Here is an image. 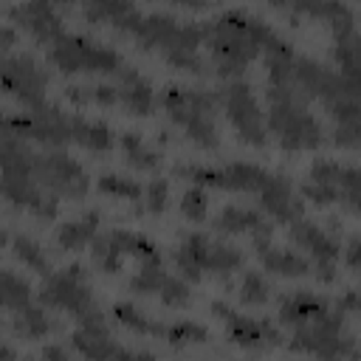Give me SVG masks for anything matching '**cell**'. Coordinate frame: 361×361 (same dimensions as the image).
I'll use <instances>...</instances> for the list:
<instances>
[{
	"mask_svg": "<svg viewBox=\"0 0 361 361\" xmlns=\"http://www.w3.org/2000/svg\"><path fill=\"white\" fill-rule=\"evenodd\" d=\"M209 48V59L220 76H243L245 68L265 51L282 42L274 28H268L262 20L243 14V11H226L217 20L206 25L203 37Z\"/></svg>",
	"mask_w": 361,
	"mask_h": 361,
	"instance_id": "6da1fadb",
	"label": "cell"
},
{
	"mask_svg": "<svg viewBox=\"0 0 361 361\" xmlns=\"http://www.w3.org/2000/svg\"><path fill=\"white\" fill-rule=\"evenodd\" d=\"M265 99H268L265 130L279 141L282 149L302 152V149H316L324 141V130L307 107L310 99L293 82L268 85Z\"/></svg>",
	"mask_w": 361,
	"mask_h": 361,
	"instance_id": "7a4b0ae2",
	"label": "cell"
},
{
	"mask_svg": "<svg viewBox=\"0 0 361 361\" xmlns=\"http://www.w3.org/2000/svg\"><path fill=\"white\" fill-rule=\"evenodd\" d=\"M130 37L144 51H158L172 68L203 73L200 45L206 37V25L178 23L172 14H141Z\"/></svg>",
	"mask_w": 361,
	"mask_h": 361,
	"instance_id": "3957f363",
	"label": "cell"
},
{
	"mask_svg": "<svg viewBox=\"0 0 361 361\" xmlns=\"http://www.w3.org/2000/svg\"><path fill=\"white\" fill-rule=\"evenodd\" d=\"M158 102L166 110V116L189 135L192 144H197L200 149H217L220 135H217V96L214 93L169 85L164 87Z\"/></svg>",
	"mask_w": 361,
	"mask_h": 361,
	"instance_id": "277c9868",
	"label": "cell"
},
{
	"mask_svg": "<svg viewBox=\"0 0 361 361\" xmlns=\"http://www.w3.org/2000/svg\"><path fill=\"white\" fill-rule=\"evenodd\" d=\"M172 259H175V268L180 271V276L186 282H200L206 274H212L217 279H228L234 271L243 268L245 257L240 248L217 243L203 231H189L175 245Z\"/></svg>",
	"mask_w": 361,
	"mask_h": 361,
	"instance_id": "5b68a950",
	"label": "cell"
},
{
	"mask_svg": "<svg viewBox=\"0 0 361 361\" xmlns=\"http://www.w3.org/2000/svg\"><path fill=\"white\" fill-rule=\"evenodd\" d=\"M39 305L73 316L76 324L104 319V313L99 310V305L93 299V288H90L87 271L79 262L68 265L62 271H51L45 276V285L39 290Z\"/></svg>",
	"mask_w": 361,
	"mask_h": 361,
	"instance_id": "8992f818",
	"label": "cell"
},
{
	"mask_svg": "<svg viewBox=\"0 0 361 361\" xmlns=\"http://www.w3.org/2000/svg\"><path fill=\"white\" fill-rule=\"evenodd\" d=\"M48 59L62 73H110V76H116L124 68V59L113 48H104L87 37L65 34V31L48 45Z\"/></svg>",
	"mask_w": 361,
	"mask_h": 361,
	"instance_id": "52a82bcc",
	"label": "cell"
},
{
	"mask_svg": "<svg viewBox=\"0 0 361 361\" xmlns=\"http://www.w3.org/2000/svg\"><path fill=\"white\" fill-rule=\"evenodd\" d=\"M290 350L322 355V358H338V355H355V338L347 327V316L333 305L322 319L290 330Z\"/></svg>",
	"mask_w": 361,
	"mask_h": 361,
	"instance_id": "ba28073f",
	"label": "cell"
},
{
	"mask_svg": "<svg viewBox=\"0 0 361 361\" xmlns=\"http://www.w3.org/2000/svg\"><path fill=\"white\" fill-rule=\"evenodd\" d=\"M48 73L31 54H8L0 56V90L20 102L25 110H42L48 102L45 96Z\"/></svg>",
	"mask_w": 361,
	"mask_h": 361,
	"instance_id": "9c48e42d",
	"label": "cell"
},
{
	"mask_svg": "<svg viewBox=\"0 0 361 361\" xmlns=\"http://www.w3.org/2000/svg\"><path fill=\"white\" fill-rule=\"evenodd\" d=\"M90 251H93V262L104 274H118L121 265H124V259H135L138 265H158V262H164L155 243H149L141 234L121 231V228L96 234Z\"/></svg>",
	"mask_w": 361,
	"mask_h": 361,
	"instance_id": "30bf717a",
	"label": "cell"
},
{
	"mask_svg": "<svg viewBox=\"0 0 361 361\" xmlns=\"http://www.w3.org/2000/svg\"><path fill=\"white\" fill-rule=\"evenodd\" d=\"M175 175L186 178L189 183L197 186H214V189H226V192H248L257 195L265 180L271 178L268 169L257 166V164H245V161H234L226 166H200V164H183L175 166Z\"/></svg>",
	"mask_w": 361,
	"mask_h": 361,
	"instance_id": "8fae6325",
	"label": "cell"
},
{
	"mask_svg": "<svg viewBox=\"0 0 361 361\" xmlns=\"http://www.w3.org/2000/svg\"><path fill=\"white\" fill-rule=\"evenodd\" d=\"M217 102L226 110L228 124L234 127V133L240 135V141L251 144V147H265L268 141V130H265V113L254 96V90L245 82H228Z\"/></svg>",
	"mask_w": 361,
	"mask_h": 361,
	"instance_id": "7c38bea8",
	"label": "cell"
},
{
	"mask_svg": "<svg viewBox=\"0 0 361 361\" xmlns=\"http://www.w3.org/2000/svg\"><path fill=\"white\" fill-rule=\"evenodd\" d=\"M34 180L48 195H54L56 200L59 197L79 200L87 192V175H85L82 164L73 161L71 155L59 152V149H54V152H37L34 155Z\"/></svg>",
	"mask_w": 361,
	"mask_h": 361,
	"instance_id": "4fadbf2b",
	"label": "cell"
},
{
	"mask_svg": "<svg viewBox=\"0 0 361 361\" xmlns=\"http://www.w3.org/2000/svg\"><path fill=\"white\" fill-rule=\"evenodd\" d=\"M290 226V240L302 248V254L310 259L313 265V274L322 279V282H333L336 279V265H338V240H333L324 228H319L316 223H307V220H293L288 223Z\"/></svg>",
	"mask_w": 361,
	"mask_h": 361,
	"instance_id": "5bb4252c",
	"label": "cell"
},
{
	"mask_svg": "<svg viewBox=\"0 0 361 361\" xmlns=\"http://www.w3.org/2000/svg\"><path fill=\"white\" fill-rule=\"evenodd\" d=\"M212 313L226 324L228 338L245 350H268L279 344V330L268 322V319H251L237 313L234 307H228L226 302H212Z\"/></svg>",
	"mask_w": 361,
	"mask_h": 361,
	"instance_id": "9a60e30c",
	"label": "cell"
},
{
	"mask_svg": "<svg viewBox=\"0 0 361 361\" xmlns=\"http://www.w3.org/2000/svg\"><path fill=\"white\" fill-rule=\"evenodd\" d=\"M0 195L8 203H14L17 209H25V212H31L39 220H51L56 214V197L48 195L34 180V175H25V172H0Z\"/></svg>",
	"mask_w": 361,
	"mask_h": 361,
	"instance_id": "2e32d148",
	"label": "cell"
},
{
	"mask_svg": "<svg viewBox=\"0 0 361 361\" xmlns=\"http://www.w3.org/2000/svg\"><path fill=\"white\" fill-rule=\"evenodd\" d=\"M8 17L25 28L39 45H51L59 34H62V17L56 14V8L51 3H39V0H25L20 6H14L8 11Z\"/></svg>",
	"mask_w": 361,
	"mask_h": 361,
	"instance_id": "e0dca14e",
	"label": "cell"
},
{
	"mask_svg": "<svg viewBox=\"0 0 361 361\" xmlns=\"http://www.w3.org/2000/svg\"><path fill=\"white\" fill-rule=\"evenodd\" d=\"M73 350L79 355L87 358H130V355H149V353H135L121 347L116 338H110L107 322L96 319V322H82L73 333Z\"/></svg>",
	"mask_w": 361,
	"mask_h": 361,
	"instance_id": "ac0fdd59",
	"label": "cell"
},
{
	"mask_svg": "<svg viewBox=\"0 0 361 361\" xmlns=\"http://www.w3.org/2000/svg\"><path fill=\"white\" fill-rule=\"evenodd\" d=\"M257 200H259V209L276 220V223H293L302 217V200L296 197L293 186L288 178L282 175H274L265 180V186L257 192Z\"/></svg>",
	"mask_w": 361,
	"mask_h": 361,
	"instance_id": "d6986e66",
	"label": "cell"
},
{
	"mask_svg": "<svg viewBox=\"0 0 361 361\" xmlns=\"http://www.w3.org/2000/svg\"><path fill=\"white\" fill-rule=\"evenodd\" d=\"M333 305L324 296H316L310 290H290L279 299V322L288 330H299L316 319H322Z\"/></svg>",
	"mask_w": 361,
	"mask_h": 361,
	"instance_id": "ffe728a7",
	"label": "cell"
},
{
	"mask_svg": "<svg viewBox=\"0 0 361 361\" xmlns=\"http://www.w3.org/2000/svg\"><path fill=\"white\" fill-rule=\"evenodd\" d=\"M214 228L223 231V234H248L251 243L271 240V234H274L271 220H265L259 212L245 209V206H226V209H220V214L214 217Z\"/></svg>",
	"mask_w": 361,
	"mask_h": 361,
	"instance_id": "44dd1931",
	"label": "cell"
},
{
	"mask_svg": "<svg viewBox=\"0 0 361 361\" xmlns=\"http://www.w3.org/2000/svg\"><path fill=\"white\" fill-rule=\"evenodd\" d=\"M116 76H118V82H116V87H118V104L127 113H133V116H149L155 110V102H158L149 79L141 76L135 68H127V65Z\"/></svg>",
	"mask_w": 361,
	"mask_h": 361,
	"instance_id": "7402d4cb",
	"label": "cell"
},
{
	"mask_svg": "<svg viewBox=\"0 0 361 361\" xmlns=\"http://www.w3.org/2000/svg\"><path fill=\"white\" fill-rule=\"evenodd\" d=\"M254 248H257L265 271H271L276 276H310L313 274V265L302 251H290V248L274 245L271 240L254 243Z\"/></svg>",
	"mask_w": 361,
	"mask_h": 361,
	"instance_id": "603a6c76",
	"label": "cell"
},
{
	"mask_svg": "<svg viewBox=\"0 0 361 361\" xmlns=\"http://www.w3.org/2000/svg\"><path fill=\"white\" fill-rule=\"evenodd\" d=\"M28 305H34L31 296V285L25 279H20L17 274L0 268V322L8 324V319L20 310H25Z\"/></svg>",
	"mask_w": 361,
	"mask_h": 361,
	"instance_id": "cb8c5ba5",
	"label": "cell"
},
{
	"mask_svg": "<svg viewBox=\"0 0 361 361\" xmlns=\"http://www.w3.org/2000/svg\"><path fill=\"white\" fill-rule=\"evenodd\" d=\"M71 144H79L90 152H107L113 147V130L99 118L71 116Z\"/></svg>",
	"mask_w": 361,
	"mask_h": 361,
	"instance_id": "d4e9b609",
	"label": "cell"
},
{
	"mask_svg": "<svg viewBox=\"0 0 361 361\" xmlns=\"http://www.w3.org/2000/svg\"><path fill=\"white\" fill-rule=\"evenodd\" d=\"M99 212H85L82 217L76 220H68L56 228V243L59 248H68V251H82L85 245L93 243L96 231H99Z\"/></svg>",
	"mask_w": 361,
	"mask_h": 361,
	"instance_id": "484cf974",
	"label": "cell"
},
{
	"mask_svg": "<svg viewBox=\"0 0 361 361\" xmlns=\"http://www.w3.org/2000/svg\"><path fill=\"white\" fill-rule=\"evenodd\" d=\"M118 144H121V152H124V158H127V164L133 169H141V172L158 169L161 155H158V149H152L144 141V135H138V133H121Z\"/></svg>",
	"mask_w": 361,
	"mask_h": 361,
	"instance_id": "4316f807",
	"label": "cell"
},
{
	"mask_svg": "<svg viewBox=\"0 0 361 361\" xmlns=\"http://www.w3.org/2000/svg\"><path fill=\"white\" fill-rule=\"evenodd\" d=\"M302 197L307 200V203H313V206H333V203H344L350 212H355L358 209V200H353L341 186H336V183H327V180H313V178H307L305 183H302Z\"/></svg>",
	"mask_w": 361,
	"mask_h": 361,
	"instance_id": "83f0119b",
	"label": "cell"
},
{
	"mask_svg": "<svg viewBox=\"0 0 361 361\" xmlns=\"http://www.w3.org/2000/svg\"><path fill=\"white\" fill-rule=\"evenodd\" d=\"M8 327L23 338H42L54 330V322L45 316V310L39 305H28L25 310H20L8 319Z\"/></svg>",
	"mask_w": 361,
	"mask_h": 361,
	"instance_id": "f1b7e54d",
	"label": "cell"
},
{
	"mask_svg": "<svg viewBox=\"0 0 361 361\" xmlns=\"http://www.w3.org/2000/svg\"><path fill=\"white\" fill-rule=\"evenodd\" d=\"M11 248H14V257L25 265V268H31V271H37V274H42V276H48L54 268H51V257L45 254V248L34 240V237H28V234H17L14 240H11Z\"/></svg>",
	"mask_w": 361,
	"mask_h": 361,
	"instance_id": "f546056e",
	"label": "cell"
},
{
	"mask_svg": "<svg viewBox=\"0 0 361 361\" xmlns=\"http://www.w3.org/2000/svg\"><path fill=\"white\" fill-rule=\"evenodd\" d=\"M113 319H116L121 327H127L130 333H135V336H158V338H161V330H164L161 322H152L149 316H144V313H141L135 305H130V302L113 305Z\"/></svg>",
	"mask_w": 361,
	"mask_h": 361,
	"instance_id": "4dcf8cb0",
	"label": "cell"
},
{
	"mask_svg": "<svg viewBox=\"0 0 361 361\" xmlns=\"http://www.w3.org/2000/svg\"><path fill=\"white\" fill-rule=\"evenodd\" d=\"M96 186H99L102 195L118 197V200H130V203H141V195H144V186L141 183H135L133 178L116 175V172H104Z\"/></svg>",
	"mask_w": 361,
	"mask_h": 361,
	"instance_id": "1f68e13d",
	"label": "cell"
},
{
	"mask_svg": "<svg viewBox=\"0 0 361 361\" xmlns=\"http://www.w3.org/2000/svg\"><path fill=\"white\" fill-rule=\"evenodd\" d=\"M237 293H240V302L245 307H259V305H265L271 299V285L259 271H245L243 279H240Z\"/></svg>",
	"mask_w": 361,
	"mask_h": 361,
	"instance_id": "d6a6232c",
	"label": "cell"
},
{
	"mask_svg": "<svg viewBox=\"0 0 361 361\" xmlns=\"http://www.w3.org/2000/svg\"><path fill=\"white\" fill-rule=\"evenodd\" d=\"M161 338L172 347H186V344H203L209 338V333H206V327H200L195 322H172V324H164Z\"/></svg>",
	"mask_w": 361,
	"mask_h": 361,
	"instance_id": "836d02e7",
	"label": "cell"
},
{
	"mask_svg": "<svg viewBox=\"0 0 361 361\" xmlns=\"http://www.w3.org/2000/svg\"><path fill=\"white\" fill-rule=\"evenodd\" d=\"M180 214L192 223H203L206 220V209H209V197H206V189L192 183L183 195H180V203H178Z\"/></svg>",
	"mask_w": 361,
	"mask_h": 361,
	"instance_id": "e575fe53",
	"label": "cell"
},
{
	"mask_svg": "<svg viewBox=\"0 0 361 361\" xmlns=\"http://www.w3.org/2000/svg\"><path fill=\"white\" fill-rule=\"evenodd\" d=\"M166 274L169 271L164 268V262H158V265H138L135 276L130 279V290L133 293H144V296L158 293V288H161V282H164Z\"/></svg>",
	"mask_w": 361,
	"mask_h": 361,
	"instance_id": "d590c367",
	"label": "cell"
},
{
	"mask_svg": "<svg viewBox=\"0 0 361 361\" xmlns=\"http://www.w3.org/2000/svg\"><path fill=\"white\" fill-rule=\"evenodd\" d=\"M155 296H158L166 307H186L189 299H192L186 279H183V276H172V274L164 276V282H161V288H158Z\"/></svg>",
	"mask_w": 361,
	"mask_h": 361,
	"instance_id": "8d00e7d4",
	"label": "cell"
},
{
	"mask_svg": "<svg viewBox=\"0 0 361 361\" xmlns=\"http://www.w3.org/2000/svg\"><path fill=\"white\" fill-rule=\"evenodd\" d=\"M141 203L147 206V212L152 214H164L166 203H169V183L164 178H155L144 186V195H141Z\"/></svg>",
	"mask_w": 361,
	"mask_h": 361,
	"instance_id": "74e56055",
	"label": "cell"
},
{
	"mask_svg": "<svg viewBox=\"0 0 361 361\" xmlns=\"http://www.w3.org/2000/svg\"><path fill=\"white\" fill-rule=\"evenodd\" d=\"M336 307H338L344 316H353V313H358V293H355L353 288H350V290H344V293L338 296Z\"/></svg>",
	"mask_w": 361,
	"mask_h": 361,
	"instance_id": "f35d334b",
	"label": "cell"
},
{
	"mask_svg": "<svg viewBox=\"0 0 361 361\" xmlns=\"http://www.w3.org/2000/svg\"><path fill=\"white\" fill-rule=\"evenodd\" d=\"M358 251H361L358 237H350V243H347V265H350L353 271L358 268Z\"/></svg>",
	"mask_w": 361,
	"mask_h": 361,
	"instance_id": "ab89813d",
	"label": "cell"
},
{
	"mask_svg": "<svg viewBox=\"0 0 361 361\" xmlns=\"http://www.w3.org/2000/svg\"><path fill=\"white\" fill-rule=\"evenodd\" d=\"M172 6H180V8H195V11H200V8H206L209 6V0H169Z\"/></svg>",
	"mask_w": 361,
	"mask_h": 361,
	"instance_id": "60d3db41",
	"label": "cell"
},
{
	"mask_svg": "<svg viewBox=\"0 0 361 361\" xmlns=\"http://www.w3.org/2000/svg\"><path fill=\"white\" fill-rule=\"evenodd\" d=\"M42 355L45 358H68V347H42Z\"/></svg>",
	"mask_w": 361,
	"mask_h": 361,
	"instance_id": "b9f144b4",
	"label": "cell"
},
{
	"mask_svg": "<svg viewBox=\"0 0 361 361\" xmlns=\"http://www.w3.org/2000/svg\"><path fill=\"white\" fill-rule=\"evenodd\" d=\"M6 133H11V130H8V124H6V116L0 113V135H6ZM11 135H14V133H11Z\"/></svg>",
	"mask_w": 361,
	"mask_h": 361,
	"instance_id": "7bdbcfd3",
	"label": "cell"
},
{
	"mask_svg": "<svg viewBox=\"0 0 361 361\" xmlns=\"http://www.w3.org/2000/svg\"><path fill=\"white\" fill-rule=\"evenodd\" d=\"M11 355H14V350H11V347H3V344H0V358H11Z\"/></svg>",
	"mask_w": 361,
	"mask_h": 361,
	"instance_id": "ee69618b",
	"label": "cell"
},
{
	"mask_svg": "<svg viewBox=\"0 0 361 361\" xmlns=\"http://www.w3.org/2000/svg\"><path fill=\"white\" fill-rule=\"evenodd\" d=\"M6 240H8V234H6V228H3V226H0V248H3V245H6Z\"/></svg>",
	"mask_w": 361,
	"mask_h": 361,
	"instance_id": "f6af8a7d",
	"label": "cell"
}]
</instances>
